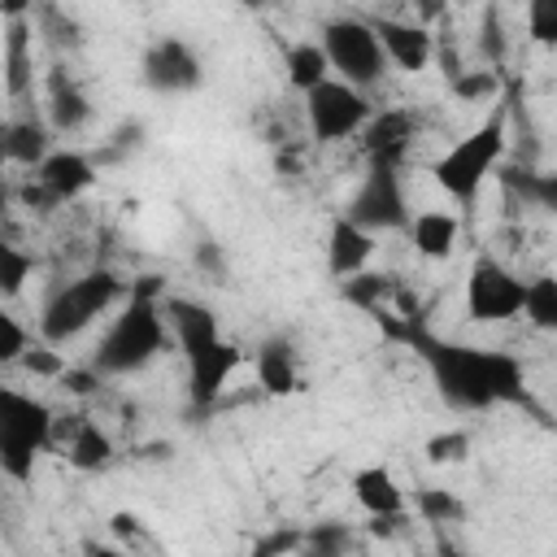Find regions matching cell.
I'll return each instance as SVG.
<instances>
[{"label":"cell","instance_id":"1","mask_svg":"<svg viewBox=\"0 0 557 557\" xmlns=\"http://www.w3.org/2000/svg\"><path fill=\"white\" fill-rule=\"evenodd\" d=\"M413 344V352L426 361L431 383L440 392L444 405L466 409V413H483L496 405H527V374L522 361L505 348H479V344H453L440 339L413 322H405V335Z\"/></svg>","mask_w":557,"mask_h":557},{"label":"cell","instance_id":"2","mask_svg":"<svg viewBox=\"0 0 557 557\" xmlns=\"http://www.w3.org/2000/svg\"><path fill=\"white\" fill-rule=\"evenodd\" d=\"M170 344V318H165V305L157 296H139L131 292L122 300V309L113 313L109 331L100 335L96 352H91V366L104 374V379H117V374H135L144 370L152 357H161Z\"/></svg>","mask_w":557,"mask_h":557},{"label":"cell","instance_id":"3","mask_svg":"<svg viewBox=\"0 0 557 557\" xmlns=\"http://www.w3.org/2000/svg\"><path fill=\"white\" fill-rule=\"evenodd\" d=\"M505 144H509V104L496 100V109H492L466 139H457V144L431 165L435 187H440L448 200L470 205V200L483 191V183L500 170Z\"/></svg>","mask_w":557,"mask_h":557},{"label":"cell","instance_id":"4","mask_svg":"<svg viewBox=\"0 0 557 557\" xmlns=\"http://www.w3.org/2000/svg\"><path fill=\"white\" fill-rule=\"evenodd\" d=\"M126 296H131V283L109 265H96L78 278H65L39 309V339L65 344V339L83 335L100 313H109Z\"/></svg>","mask_w":557,"mask_h":557},{"label":"cell","instance_id":"5","mask_svg":"<svg viewBox=\"0 0 557 557\" xmlns=\"http://www.w3.org/2000/svg\"><path fill=\"white\" fill-rule=\"evenodd\" d=\"M57 435V413L17 392V387H0V470L13 483H26L35 474V457L44 448H52Z\"/></svg>","mask_w":557,"mask_h":557},{"label":"cell","instance_id":"6","mask_svg":"<svg viewBox=\"0 0 557 557\" xmlns=\"http://www.w3.org/2000/svg\"><path fill=\"white\" fill-rule=\"evenodd\" d=\"M322 48H326V61H331V74L335 78H348L357 87H374L383 78V70L392 65L374 26L366 17H331L322 26Z\"/></svg>","mask_w":557,"mask_h":557},{"label":"cell","instance_id":"7","mask_svg":"<svg viewBox=\"0 0 557 557\" xmlns=\"http://www.w3.org/2000/svg\"><path fill=\"white\" fill-rule=\"evenodd\" d=\"M370 113L374 109L366 100V87H357L348 78H326L305 96V117H309V131L318 144H339V139L361 135Z\"/></svg>","mask_w":557,"mask_h":557},{"label":"cell","instance_id":"8","mask_svg":"<svg viewBox=\"0 0 557 557\" xmlns=\"http://www.w3.org/2000/svg\"><path fill=\"white\" fill-rule=\"evenodd\" d=\"M527 278H518L500 257L479 252L466 274V313L470 322H509L522 318Z\"/></svg>","mask_w":557,"mask_h":557},{"label":"cell","instance_id":"9","mask_svg":"<svg viewBox=\"0 0 557 557\" xmlns=\"http://www.w3.org/2000/svg\"><path fill=\"white\" fill-rule=\"evenodd\" d=\"M344 213L352 222H361L366 231H400L409 226V205H405V183H400V165H383L370 161V170L361 174L357 191L348 196Z\"/></svg>","mask_w":557,"mask_h":557},{"label":"cell","instance_id":"10","mask_svg":"<svg viewBox=\"0 0 557 557\" xmlns=\"http://www.w3.org/2000/svg\"><path fill=\"white\" fill-rule=\"evenodd\" d=\"M139 78L148 91H161V96H183V91H196L205 83V65L196 57L191 44L165 35L157 44L144 48V61H139Z\"/></svg>","mask_w":557,"mask_h":557},{"label":"cell","instance_id":"11","mask_svg":"<svg viewBox=\"0 0 557 557\" xmlns=\"http://www.w3.org/2000/svg\"><path fill=\"white\" fill-rule=\"evenodd\" d=\"M239 366H244V348L231 344V339H218V344L200 348L196 357H187V405H191V413H209L222 400V392H226V383Z\"/></svg>","mask_w":557,"mask_h":557},{"label":"cell","instance_id":"12","mask_svg":"<svg viewBox=\"0 0 557 557\" xmlns=\"http://www.w3.org/2000/svg\"><path fill=\"white\" fill-rule=\"evenodd\" d=\"M387 61L405 74H422L435 57V35L422 26V22H405V17H370Z\"/></svg>","mask_w":557,"mask_h":557},{"label":"cell","instance_id":"13","mask_svg":"<svg viewBox=\"0 0 557 557\" xmlns=\"http://www.w3.org/2000/svg\"><path fill=\"white\" fill-rule=\"evenodd\" d=\"M418 139V113L413 109H383V113H370L366 131H361V148L370 161H383V165H400L409 144Z\"/></svg>","mask_w":557,"mask_h":557},{"label":"cell","instance_id":"14","mask_svg":"<svg viewBox=\"0 0 557 557\" xmlns=\"http://www.w3.org/2000/svg\"><path fill=\"white\" fill-rule=\"evenodd\" d=\"M165 318H170V335L178 344L183 357H196L200 348L218 344L222 339V326H218V313L205 305V300H191V296H165Z\"/></svg>","mask_w":557,"mask_h":557},{"label":"cell","instance_id":"15","mask_svg":"<svg viewBox=\"0 0 557 557\" xmlns=\"http://www.w3.org/2000/svg\"><path fill=\"white\" fill-rule=\"evenodd\" d=\"M374 248H379V235L366 231L361 222H352L348 213H339L326 231V270H331V278H348V274L366 270Z\"/></svg>","mask_w":557,"mask_h":557},{"label":"cell","instance_id":"16","mask_svg":"<svg viewBox=\"0 0 557 557\" xmlns=\"http://www.w3.org/2000/svg\"><path fill=\"white\" fill-rule=\"evenodd\" d=\"M30 35L35 22L30 17H9L4 22V48H0V65H4V96L17 104L30 96L35 87V52H30Z\"/></svg>","mask_w":557,"mask_h":557},{"label":"cell","instance_id":"17","mask_svg":"<svg viewBox=\"0 0 557 557\" xmlns=\"http://www.w3.org/2000/svg\"><path fill=\"white\" fill-rule=\"evenodd\" d=\"M44 96H48V122H52V131H61V135L83 131V126L91 122V113H96L91 100H87V91L78 87V78H74L65 65H52V70H48Z\"/></svg>","mask_w":557,"mask_h":557},{"label":"cell","instance_id":"18","mask_svg":"<svg viewBox=\"0 0 557 557\" xmlns=\"http://www.w3.org/2000/svg\"><path fill=\"white\" fill-rule=\"evenodd\" d=\"M96 157H87V152H78V148H52L44 161H39V170H35V178L65 205V200H74V196H83L91 183H96Z\"/></svg>","mask_w":557,"mask_h":557},{"label":"cell","instance_id":"19","mask_svg":"<svg viewBox=\"0 0 557 557\" xmlns=\"http://www.w3.org/2000/svg\"><path fill=\"white\" fill-rule=\"evenodd\" d=\"M257 383L265 396H292L300 392V361H296V348L292 339L283 335H270L261 348H257Z\"/></svg>","mask_w":557,"mask_h":557},{"label":"cell","instance_id":"20","mask_svg":"<svg viewBox=\"0 0 557 557\" xmlns=\"http://www.w3.org/2000/svg\"><path fill=\"white\" fill-rule=\"evenodd\" d=\"M405 231H409V244L418 248V257L444 261V257H453V248H457L461 222H457V213H448V209H422L418 218H409Z\"/></svg>","mask_w":557,"mask_h":557},{"label":"cell","instance_id":"21","mask_svg":"<svg viewBox=\"0 0 557 557\" xmlns=\"http://www.w3.org/2000/svg\"><path fill=\"white\" fill-rule=\"evenodd\" d=\"M61 448H65L70 470H83V474L104 470V466L113 461V440H109V431H104L100 422L83 418V413H74L70 435H65V444H61Z\"/></svg>","mask_w":557,"mask_h":557},{"label":"cell","instance_id":"22","mask_svg":"<svg viewBox=\"0 0 557 557\" xmlns=\"http://www.w3.org/2000/svg\"><path fill=\"white\" fill-rule=\"evenodd\" d=\"M352 500L366 513H405L409 509V496L387 466H361L352 474Z\"/></svg>","mask_w":557,"mask_h":557},{"label":"cell","instance_id":"23","mask_svg":"<svg viewBox=\"0 0 557 557\" xmlns=\"http://www.w3.org/2000/svg\"><path fill=\"white\" fill-rule=\"evenodd\" d=\"M0 148H4V161L9 165L39 170V161L52 152V135H48V126L39 117H13L0 131Z\"/></svg>","mask_w":557,"mask_h":557},{"label":"cell","instance_id":"24","mask_svg":"<svg viewBox=\"0 0 557 557\" xmlns=\"http://www.w3.org/2000/svg\"><path fill=\"white\" fill-rule=\"evenodd\" d=\"M30 22H35V35H39L48 48H57V52H78V48L87 44L83 22H78L70 9H61L57 0H35Z\"/></svg>","mask_w":557,"mask_h":557},{"label":"cell","instance_id":"25","mask_svg":"<svg viewBox=\"0 0 557 557\" xmlns=\"http://www.w3.org/2000/svg\"><path fill=\"white\" fill-rule=\"evenodd\" d=\"M283 70H287V87L309 96L318 83L331 78V61H326V48L322 39H296L287 52H283Z\"/></svg>","mask_w":557,"mask_h":557},{"label":"cell","instance_id":"26","mask_svg":"<svg viewBox=\"0 0 557 557\" xmlns=\"http://www.w3.org/2000/svg\"><path fill=\"white\" fill-rule=\"evenodd\" d=\"M339 296H344L352 309L379 313V309H387V300L396 296V278H392V274H379V270H357V274L339 278Z\"/></svg>","mask_w":557,"mask_h":557},{"label":"cell","instance_id":"27","mask_svg":"<svg viewBox=\"0 0 557 557\" xmlns=\"http://www.w3.org/2000/svg\"><path fill=\"white\" fill-rule=\"evenodd\" d=\"M522 318L540 331H557V274H535L527 278L522 296Z\"/></svg>","mask_w":557,"mask_h":557},{"label":"cell","instance_id":"28","mask_svg":"<svg viewBox=\"0 0 557 557\" xmlns=\"http://www.w3.org/2000/svg\"><path fill=\"white\" fill-rule=\"evenodd\" d=\"M413 509L422 522L431 527H448V522H466V500L453 487H418L413 492Z\"/></svg>","mask_w":557,"mask_h":557},{"label":"cell","instance_id":"29","mask_svg":"<svg viewBox=\"0 0 557 557\" xmlns=\"http://www.w3.org/2000/svg\"><path fill=\"white\" fill-rule=\"evenodd\" d=\"M448 87H453V96L461 104H496L500 91H505L496 65H487V70H461L457 78H448Z\"/></svg>","mask_w":557,"mask_h":557},{"label":"cell","instance_id":"30","mask_svg":"<svg viewBox=\"0 0 557 557\" xmlns=\"http://www.w3.org/2000/svg\"><path fill=\"white\" fill-rule=\"evenodd\" d=\"M505 183H509L527 205H540V209L557 213V170H553V174H540V170H509Z\"/></svg>","mask_w":557,"mask_h":557},{"label":"cell","instance_id":"31","mask_svg":"<svg viewBox=\"0 0 557 557\" xmlns=\"http://www.w3.org/2000/svg\"><path fill=\"white\" fill-rule=\"evenodd\" d=\"M35 274V257L30 252H22L13 239L9 244H0V296L4 300H13L22 287H26V278Z\"/></svg>","mask_w":557,"mask_h":557},{"label":"cell","instance_id":"32","mask_svg":"<svg viewBox=\"0 0 557 557\" xmlns=\"http://www.w3.org/2000/svg\"><path fill=\"white\" fill-rule=\"evenodd\" d=\"M422 453H426L431 466H461V461L470 457V431H461V426L435 431V435L422 444Z\"/></svg>","mask_w":557,"mask_h":557},{"label":"cell","instance_id":"33","mask_svg":"<svg viewBox=\"0 0 557 557\" xmlns=\"http://www.w3.org/2000/svg\"><path fill=\"white\" fill-rule=\"evenodd\" d=\"M348 548H352V531L344 522H313L305 531V553H313V557H339Z\"/></svg>","mask_w":557,"mask_h":557},{"label":"cell","instance_id":"34","mask_svg":"<svg viewBox=\"0 0 557 557\" xmlns=\"http://www.w3.org/2000/svg\"><path fill=\"white\" fill-rule=\"evenodd\" d=\"M527 39L557 48V0H527Z\"/></svg>","mask_w":557,"mask_h":557},{"label":"cell","instance_id":"35","mask_svg":"<svg viewBox=\"0 0 557 557\" xmlns=\"http://www.w3.org/2000/svg\"><path fill=\"white\" fill-rule=\"evenodd\" d=\"M479 48H483V57H487V65H496L500 70V61H505V26H500V9L496 4H487V13H483V22H479Z\"/></svg>","mask_w":557,"mask_h":557},{"label":"cell","instance_id":"36","mask_svg":"<svg viewBox=\"0 0 557 557\" xmlns=\"http://www.w3.org/2000/svg\"><path fill=\"white\" fill-rule=\"evenodd\" d=\"M135 148H144V126L139 122H126V126L113 131V139H104V148L96 152V161L100 165H113V161H126Z\"/></svg>","mask_w":557,"mask_h":557},{"label":"cell","instance_id":"37","mask_svg":"<svg viewBox=\"0 0 557 557\" xmlns=\"http://www.w3.org/2000/svg\"><path fill=\"white\" fill-rule=\"evenodd\" d=\"M26 348H30V331L13 313H0V366H17Z\"/></svg>","mask_w":557,"mask_h":557},{"label":"cell","instance_id":"38","mask_svg":"<svg viewBox=\"0 0 557 557\" xmlns=\"http://www.w3.org/2000/svg\"><path fill=\"white\" fill-rule=\"evenodd\" d=\"M22 370H30V374H39V379H61L65 374V357L44 339V344H30L26 348V357L17 361Z\"/></svg>","mask_w":557,"mask_h":557},{"label":"cell","instance_id":"39","mask_svg":"<svg viewBox=\"0 0 557 557\" xmlns=\"http://www.w3.org/2000/svg\"><path fill=\"white\" fill-rule=\"evenodd\" d=\"M191 261H196V270L200 274H209V278H218V283H226V252H222V244L218 239H196V252H191Z\"/></svg>","mask_w":557,"mask_h":557},{"label":"cell","instance_id":"40","mask_svg":"<svg viewBox=\"0 0 557 557\" xmlns=\"http://www.w3.org/2000/svg\"><path fill=\"white\" fill-rule=\"evenodd\" d=\"M300 548H305V531H296V527L270 531V535H261V540L252 544V553H257V557H274V553H300Z\"/></svg>","mask_w":557,"mask_h":557},{"label":"cell","instance_id":"41","mask_svg":"<svg viewBox=\"0 0 557 557\" xmlns=\"http://www.w3.org/2000/svg\"><path fill=\"white\" fill-rule=\"evenodd\" d=\"M57 383H61L70 396H91V392L104 383V374H100L96 366H65V374H61Z\"/></svg>","mask_w":557,"mask_h":557},{"label":"cell","instance_id":"42","mask_svg":"<svg viewBox=\"0 0 557 557\" xmlns=\"http://www.w3.org/2000/svg\"><path fill=\"white\" fill-rule=\"evenodd\" d=\"M109 531H113V535H122L126 544H135V540L144 535V522H139L135 513H126V509H117V513L109 518Z\"/></svg>","mask_w":557,"mask_h":557},{"label":"cell","instance_id":"43","mask_svg":"<svg viewBox=\"0 0 557 557\" xmlns=\"http://www.w3.org/2000/svg\"><path fill=\"white\" fill-rule=\"evenodd\" d=\"M400 522H405V513H370L366 531H370V535H379V540H392V535L400 531Z\"/></svg>","mask_w":557,"mask_h":557},{"label":"cell","instance_id":"44","mask_svg":"<svg viewBox=\"0 0 557 557\" xmlns=\"http://www.w3.org/2000/svg\"><path fill=\"white\" fill-rule=\"evenodd\" d=\"M413 4V13H418V22L426 26V22H440L444 13H448V0H409Z\"/></svg>","mask_w":557,"mask_h":557},{"label":"cell","instance_id":"45","mask_svg":"<svg viewBox=\"0 0 557 557\" xmlns=\"http://www.w3.org/2000/svg\"><path fill=\"white\" fill-rule=\"evenodd\" d=\"M30 9H35V0H0V17L9 22V17H30Z\"/></svg>","mask_w":557,"mask_h":557},{"label":"cell","instance_id":"46","mask_svg":"<svg viewBox=\"0 0 557 557\" xmlns=\"http://www.w3.org/2000/svg\"><path fill=\"white\" fill-rule=\"evenodd\" d=\"M239 4H244V9H270L274 0H239Z\"/></svg>","mask_w":557,"mask_h":557},{"label":"cell","instance_id":"47","mask_svg":"<svg viewBox=\"0 0 557 557\" xmlns=\"http://www.w3.org/2000/svg\"><path fill=\"white\" fill-rule=\"evenodd\" d=\"M457 4H470V0H457Z\"/></svg>","mask_w":557,"mask_h":557}]
</instances>
